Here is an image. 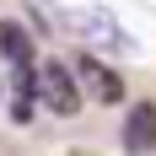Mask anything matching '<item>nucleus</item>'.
<instances>
[{
  "mask_svg": "<svg viewBox=\"0 0 156 156\" xmlns=\"http://www.w3.org/2000/svg\"><path fill=\"white\" fill-rule=\"evenodd\" d=\"M65 27L76 32L81 43H92L97 54H119V59L135 54V38L119 27V16L108 5H76V11H65Z\"/></svg>",
  "mask_w": 156,
  "mask_h": 156,
  "instance_id": "nucleus-1",
  "label": "nucleus"
},
{
  "mask_svg": "<svg viewBox=\"0 0 156 156\" xmlns=\"http://www.w3.org/2000/svg\"><path fill=\"white\" fill-rule=\"evenodd\" d=\"M32 97L43 102L48 113H59V119H70V113H81V86H76V70L65 59H43V65H32Z\"/></svg>",
  "mask_w": 156,
  "mask_h": 156,
  "instance_id": "nucleus-2",
  "label": "nucleus"
},
{
  "mask_svg": "<svg viewBox=\"0 0 156 156\" xmlns=\"http://www.w3.org/2000/svg\"><path fill=\"white\" fill-rule=\"evenodd\" d=\"M70 70H76V86H81V97H92V102H124V76H119V70H108V65L97 59V54L76 59Z\"/></svg>",
  "mask_w": 156,
  "mask_h": 156,
  "instance_id": "nucleus-3",
  "label": "nucleus"
},
{
  "mask_svg": "<svg viewBox=\"0 0 156 156\" xmlns=\"http://www.w3.org/2000/svg\"><path fill=\"white\" fill-rule=\"evenodd\" d=\"M124 151L129 156H151L156 151V102H135L124 119Z\"/></svg>",
  "mask_w": 156,
  "mask_h": 156,
  "instance_id": "nucleus-4",
  "label": "nucleus"
},
{
  "mask_svg": "<svg viewBox=\"0 0 156 156\" xmlns=\"http://www.w3.org/2000/svg\"><path fill=\"white\" fill-rule=\"evenodd\" d=\"M0 54L22 70V65H32V32L22 27V22H0Z\"/></svg>",
  "mask_w": 156,
  "mask_h": 156,
  "instance_id": "nucleus-5",
  "label": "nucleus"
}]
</instances>
